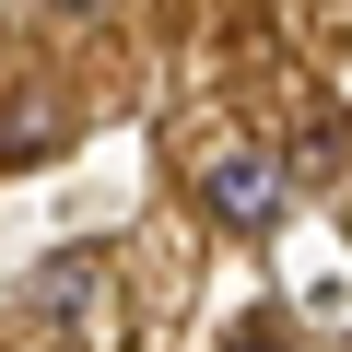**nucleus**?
<instances>
[{"instance_id":"nucleus-1","label":"nucleus","mask_w":352,"mask_h":352,"mask_svg":"<svg viewBox=\"0 0 352 352\" xmlns=\"http://www.w3.org/2000/svg\"><path fill=\"white\" fill-rule=\"evenodd\" d=\"M282 200H294V176H282L270 153H212V164H200V212H212L223 235H282Z\"/></svg>"},{"instance_id":"nucleus-2","label":"nucleus","mask_w":352,"mask_h":352,"mask_svg":"<svg viewBox=\"0 0 352 352\" xmlns=\"http://www.w3.org/2000/svg\"><path fill=\"white\" fill-rule=\"evenodd\" d=\"M36 317L59 329V340H82V317H94V258L71 247V258H47V282H36Z\"/></svg>"},{"instance_id":"nucleus-3","label":"nucleus","mask_w":352,"mask_h":352,"mask_svg":"<svg viewBox=\"0 0 352 352\" xmlns=\"http://www.w3.org/2000/svg\"><path fill=\"white\" fill-rule=\"evenodd\" d=\"M59 153V106L47 94H12V106H0V164H47Z\"/></svg>"},{"instance_id":"nucleus-4","label":"nucleus","mask_w":352,"mask_h":352,"mask_svg":"<svg viewBox=\"0 0 352 352\" xmlns=\"http://www.w3.org/2000/svg\"><path fill=\"white\" fill-rule=\"evenodd\" d=\"M223 352H294V329H282V317H247V329H235Z\"/></svg>"},{"instance_id":"nucleus-5","label":"nucleus","mask_w":352,"mask_h":352,"mask_svg":"<svg viewBox=\"0 0 352 352\" xmlns=\"http://www.w3.org/2000/svg\"><path fill=\"white\" fill-rule=\"evenodd\" d=\"M59 12H106V0H59Z\"/></svg>"}]
</instances>
